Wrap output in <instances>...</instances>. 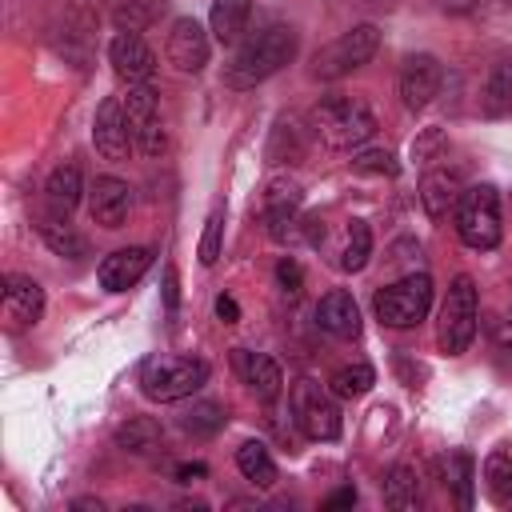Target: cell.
I'll list each match as a JSON object with an SVG mask.
<instances>
[{
  "mask_svg": "<svg viewBox=\"0 0 512 512\" xmlns=\"http://www.w3.org/2000/svg\"><path fill=\"white\" fill-rule=\"evenodd\" d=\"M480 108L484 116L500 120V116H512V56H500L488 76H484V88H480Z\"/></svg>",
  "mask_w": 512,
  "mask_h": 512,
  "instance_id": "d6986e66",
  "label": "cell"
},
{
  "mask_svg": "<svg viewBox=\"0 0 512 512\" xmlns=\"http://www.w3.org/2000/svg\"><path fill=\"white\" fill-rule=\"evenodd\" d=\"M276 280H280V288H284L288 296H296V292H300V284H304V276H300V264H296L292 256H284V260L276 264Z\"/></svg>",
  "mask_w": 512,
  "mask_h": 512,
  "instance_id": "d590c367",
  "label": "cell"
},
{
  "mask_svg": "<svg viewBox=\"0 0 512 512\" xmlns=\"http://www.w3.org/2000/svg\"><path fill=\"white\" fill-rule=\"evenodd\" d=\"M308 124H312V132L328 148H360L376 132V116L368 112L364 100H352V96H324V100H316L312 112H308Z\"/></svg>",
  "mask_w": 512,
  "mask_h": 512,
  "instance_id": "7a4b0ae2",
  "label": "cell"
},
{
  "mask_svg": "<svg viewBox=\"0 0 512 512\" xmlns=\"http://www.w3.org/2000/svg\"><path fill=\"white\" fill-rule=\"evenodd\" d=\"M444 4H448V8H472L476 0H444Z\"/></svg>",
  "mask_w": 512,
  "mask_h": 512,
  "instance_id": "7bdbcfd3",
  "label": "cell"
},
{
  "mask_svg": "<svg viewBox=\"0 0 512 512\" xmlns=\"http://www.w3.org/2000/svg\"><path fill=\"white\" fill-rule=\"evenodd\" d=\"M80 192H84V180H80V168H76V164H56V168L48 172L44 200H48L52 216H68V212L80 204Z\"/></svg>",
  "mask_w": 512,
  "mask_h": 512,
  "instance_id": "ffe728a7",
  "label": "cell"
},
{
  "mask_svg": "<svg viewBox=\"0 0 512 512\" xmlns=\"http://www.w3.org/2000/svg\"><path fill=\"white\" fill-rule=\"evenodd\" d=\"M204 476V464H184V468H176V480L180 484H192V480H200Z\"/></svg>",
  "mask_w": 512,
  "mask_h": 512,
  "instance_id": "ab89813d",
  "label": "cell"
},
{
  "mask_svg": "<svg viewBox=\"0 0 512 512\" xmlns=\"http://www.w3.org/2000/svg\"><path fill=\"white\" fill-rule=\"evenodd\" d=\"M304 188L292 176H272L264 188V208H300Z\"/></svg>",
  "mask_w": 512,
  "mask_h": 512,
  "instance_id": "e575fe53",
  "label": "cell"
},
{
  "mask_svg": "<svg viewBox=\"0 0 512 512\" xmlns=\"http://www.w3.org/2000/svg\"><path fill=\"white\" fill-rule=\"evenodd\" d=\"M436 476L440 484L460 500V508H472V480H476V464L468 452H448L436 460Z\"/></svg>",
  "mask_w": 512,
  "mask_h": 512,
  "instance_id": "603a6c76",
  "label": "cell"
},
{
  "mask_svg": "<svg viewBox=\"0 0 512 512\" xmlns=\"http://www.w3.org/2000/svg\"><path fill=\"white\" fill-rule=\"evenodd\" d=\"M296 48H300V36H296L292 24H268V28L252 32V36L236 48L232 64L224 68V80H228L232 88H256L260 80L276 76V72L296 56Z\"/></svg>",
  "mask_w": 512,
  "mask_h": 512,
  "instance_id": "6da1fadb",
  "label": "cell"
},
{
  "mask_svg": "<svg viewBox=\"0 0 512 512\" xmlns=\"http://www.w3.org/2000/svg\"><path fill=\"white\" fill-rule=\"evenodd\" d=\"M460 192H464V180H460V172L448 168V164H444V168H428L424 180H420V204H424V212H428L432 220H444V216L456 208Z\"/></svg>",
  "mask_w": 512,
  "mask_h": 512,
  "instance_id": "ac0fdd59",
  "label": "cell"
},
{
  "mask_svg": "<svg viewBox=\"0 0 512 512\" xmlns=\"http://www.w3.org/2000/svg\"><path fill=\"white\" fill-rule=\"evenodd\" d=\"M484 488L496 504L512 508V444H500L496 452H488L484 460Z\"/></svg>",
  "mask_w": 512,
  "mask_h": 512,
  "instance_id": "4316f807",
  "label": "cell"
},
{
  "mask_svg": "<svg viewBox=\"0 0 512 512\" xmlns=\"http://www.w3.org/2000/svg\"><path fill=\"white\" fill-rule=\"evenodd\" d=\"M288 408H292L296 428H300L308 440H336L340 428H344L336 400H332L316 380H296L292 392H288Z\"/></svg>",
  "mask_w": 512,
  "mask_h": 512,
  "instance_id": "ba28073f",
  "label": "cell"
},
{
  "mask_svg": "<svg viewBox=\"0 0 512 512\" xmlns=\"http://www.w3.org/2000/svg\"><path fill=\"white\" fill-rule=\"evenodd\" d=\"M132 212V184L120 176H96L88 188V216L100 228H120Z\"/></svg>",
  "mask_w": 512,
  "mask_h": 512,
  "instance_id": "4fadbf2b",
  "label": "cell"
},
{
  "mask_svg": "<svg viewBox=\"0 0 512 512\" xmlns=\"http://www.w3.org/2000/svg\"><path fill=\"white\" fill-rule=\"evenodd\" d=\"M108 64L124 84H148L156 72V56L140 40V32H116L108 40Z\"/></svg>",
  "mask_w": 512,
  "mask_h": 512,
  "instance_id": "7c38bea8",
  "label": "cell"
},
{
  "mask_svg": "<svg viewBox=\"0 0 512 512\" xmlns=\"http://www.w3.org/2000/svg\"><path fill=\"white\" fill-rule=\"evenodd\" d=\"M216 316H220L224 324H236V320H240V304L224 292V296H216Z\"/></svg>",
  "mask_w": 512,
  "mask_h": 512,
  "instance_id": "8d00e7d4",
  "label": "cell"
},
{
  "mask_svg": "<svg viewBox=\"0 0 512 512\" xmlns=\"http://www.w3.org/2000/svg\"><path fill=\"white\" fill-rule=\"evenodd\" d=\"M148 268H152V248L132 244V248H116L112 256H104L96 268V280L104 292H128Z\"/></svg>",
  "mask_w": 512,
  "mask_h": 512,
  "instance_id": "9a60e30c",
  "label": "cell"
},
{
  "mask_svg": "<svg viewBox=\"0 0 512 512\" xmlns=\"http://www.w3.org/2000/svg\"><path fill=\"white\" fill-rule=\"evenodd\" d=\"M220 248H224V208L216 204L204 220V236H200V264H216L220 260Z\"/></svg>",
  "mask_w": 512,
  "mask_h": 512,
  "instance_id": "836d02e7",
  "label": "cell"
},
{
  "mask_svg": "<svg viewBox=\"0 0 512 512\" xmlns=\"http://www.w3.org/2000/svg\"><path fill=\"white\" fill-rule=\"evenodd\" d=\"M236 468H240V476L252 480L256 488H272V484H276V460H272V452H268L260 440H244V444L236 448Z\"/></svg>",
  "mask_w": 512,
  "mask_h": 512,
  "instance_id": "484cf974",
  "label": "cell"
},
{
  "mask_svg": "<svg viewBox=\"0 0 512 512\" xmlns=\"http://www.w3.org/2000/svg\"><path fill=\"white\" fill-rule=\"evenodd\" d=\"M304 152H308V144H304V128H300L296 120L280 116L276 128H272V136H268V160H272V164H300Z\"/></svg>",
  "mask_w": 512,
  "mask_h": 512,
  "instance_id": "d4e9b609",
  "label": "cell"
},
{
  "mask_svg": "<svg viewBox=\"0 0 512 512\" xmlns=\"http://www.w3.org/2000/svg\"><path fill=\"white\" fill-rule=\"evenodd\" d=\"M72 508H104L100 500H72Z\"/></svg>",
  "mask_w": 512,
  "mask_h": 512,
  "instance_id": "b9f144b4",
  "label": "cell"
},
{
  "mask_svg": "<svg viewBox=\"0 0 512 512\" xmlns=\"http://www.w3.org/2000/svg\"><path fill=\"white\" fill-rule=\"evenodd\" d=\"M164 304H168V312H176V304H180V292H176V268H164Z\"/></svg>",
  "mask_w": 512,
  "mask_h": 512,
  "instance_id": "74e56055",
  "label": "cell"
},
{
  "mask_svg": "<svg viewBox=\"0 0 512 512\" xmlns=\"http://www.w3.org/2000/svg\"><path fill=\"white\" fill-rule=\"evenodd\" d=\"M92 144L104 160H124L132 144V128H128V112H124V100L120 96H108L100 100L96 108V120H92Z\"/></svg>",
  "mask_w": 512,
  "mask_h": 512,
  "instance_id": "8fae6325",
  "label": "cell"
},
{
  "mask_svg": "<svg viewBox=\"0 0 512 512\" xmlns=\"http://www.w3.org/2000/svg\"><path fill=\"white\" fill-rule=\"evenodd\" d=\"M440 84H444V68H440V60H436L432 52H412V56H404L396 88H400V104H404L408 112H424V108L436 100Z\"/></svg>",
  "mask_w": 512,
  "mask_h": 512,
  "instance_id": "9c48e42d",
  "label": "cell"
},
{
  "mask_svg": "<svg viewBox=\"0 0 512 512\" xmlns=\"http://www.w3.org/2000/svg\"><path fill=\"white\" fill-rule=\"evenodd\" d=\"M496 340H500V344H512V312H508L504 320H496Z\"/></svg>",
  "mask_w": 512,
  "mask_h": 512,
  "instance_id": "60d3db41",
  "label": "cell"
},
{
  "mask_svg": "<svg viewBox=\"0 0 512 512\" xmlns=\"http://www.w3.org/2000/svg\"><path fill=\"white\" fill-rule=\"evenodd\" d=\"M372 308H376V320L388 324V328H416L432 308V276L428 272H408L396 284L376 288Z\"/></svg>",
  "mask_w": 512,
  "mask_h": 512,
  "instance_id": "8992f818",
  "label": "cell"
},
{
  "mask_svg": "<svg viewBox=\"0 0 512 512\" xmlns=\"http://www.w3.org/2000/svg\"><path fill=\"white\" fill-rule=\"evenodd\" d=\"M328 384H332V396L352 400V396H364L376 384V372H372V364H344V368L332 372Z\"/></svg>",
  "mask_w": 512,
  "mask_h": 512,
  "instance_id": "1f68e13d",
  "label": "cell"
},
{
  "mask_svg": "<svg viewBox=\"0 0 512 512\" xmlns=\"http://www.w3.org/2000/svg\"><path fill=\"white\" fill-rule=\"evenodd\" d=\"M224 424H228V412H224V404H220V400H196V404L180 416V428H184L188 436H196V440L216 436Z\"/></svg>",
  "mask_w": 512,
  "mask_h": 512,
  "instance_id": "f1b7e54d",
  "label": "cell"
},
{
  "mask_svg": "<svg viewBox=\"0 0 512 512\" xmlns=\"http://www.w3.org/2000/svg\"><path fill=\"white\" fill-rule=\"evenodd\" d=\"M44 316V288L32 276H4V324L28 332Z\"/></svg>",
  "mask_w": 512,
  "mask_h": 512,
  "instance_id": "5bb4252c",
  "label": "cell"
},
{
  "mask_svg": "<svg viewBox=\"0 0 512 512\" xmlns=\"http://www.w3.org/2000/svg\"><path fill=\"white\" fill-rule=\"evenodd\" d=\"M40 236H44V244H48L56 256H68V260L88 256V240H84L64 216H44V220H40Z\"/></svg>",
  "mask_w": 512,
  "mask_h": 512,
  "instance_id": "83f0119b",
  "label": "cell"
},
{
  "mask_svg": "<svg viewBox=\"0 0 512 512\" xmlns=\"http://www.w3.org/2000/svg\"><path fill=\"white\" fill-rule=\"evenodd\" d=\"M508 4H512V0H508Z\"/></svg>",
  "mask_w": 512,
  "mask_h": 512,
  "instance_id": "ee69618b",
  "label": "cell"
},
{
  "mask_svg": "<svg viewBox=\"0 0 512 512\" xmlns=\"http://www.w3.org/2000/svg\"><path fill=\"white\" fill-rule=\"evenodd\" d=\"M368 256H372V232H368V224L364 220H352L348 228H344V244H340V268L344 272H360L364 264H368Z\"/></svg>",
  "mask_w": 512,
  "mask_h": 512,
  "instance_id": "f546056e",
  "label": "cell"
},
{
  "mask_svg": "<svg viewBox=\"0 0 512 512\" xmlns=\"http://www.w3.org/2000/svg\"><path fill=\"white\" fill-rule=\"evenodd\" d=\"M248 16H252V0H212L208 28L220 44H236L248 32Z\"/></svg>",
  "mask_w": 512,
  "mask_h": 512,
  "instance_id": "44dd1931",
  "label": "cell"
},
{
  "mask_svg": "<svg viewBox=\"0 0 512 512\" xmlns=\"http://www.w3.org/2000/svg\"><path fill=\"white\" fill-rule=\"evenodd\" d=\"M160 444H164V432L152 416H132L116 428V448L128 456H152V452H160Z\"/></svg>",
  "mask_w": 512,
  "mask_h": 512,
  "instance_id": "7402d4cb",
  "label": "cell"
},
{
  "mask_svg": "<svg viewBox=\"0 0 512 512\" xmlns=\"http://www.w3.org/2000/svg\"><path fill=\"white\" fill-rule=\"evenodd\" d=\"M476 320H480V292L472 276H456L448 284V296L440 304V320H436V344L444 356H460L468 352L472 336H476Z\"/></svg>",
  "mask_w": 512,
  "mask_h": 512,
  "instance_id": "3957f363",
  "label": "cell"
},
{
  "mask_svg": "<svg viewBox=\"0 0 512 512\" xmlns=\"http://www.w3.org/2000/svg\"><path fill=\"white\" fill-rule=\"evenodd\" d=\"M160 12H164V0H124V4H116L112 24L120 32H144Z\"/></svg>",
  "mask_w": 512,
  "mask_h": 512,
  "instance_id": "4dcf8cb0",
  "label": "cell"
},
{
  "mask_svg": "<svg viewBox=\"0 0 512 512\" xmlns=\"http://www.w3.org/2000/svg\"><path fill=\"white\" fill-rule=\"evenodd\" d=\"M420 472L412 464H392L384 472V504L388 508H420Z\"/></svg>",
  "mask_w": 512,
  "mask_h": 512,
  "instance_id": "cb8c5ba5",
  "label": "cell"
},
{
  "mask_svg": "<svg viewBox=\"0 0 512 512\" xmlns=\"http://www.w3.org/2000/svg\"><path fill=\"white\" fill-rule=\"evenodd\" d=\"M316 324H320L328 336H336V340H356V336H360V308H356L352 292L332 288L328 296H320V304H316Z\"/></svg>",
  "mask_w": 512,
  "mask_h": 512,
  "instance_id": "e0dca14e",
  "label": "cell"
},
{
  "mask_svg": "<svg viewBox=\"0 0 512 512\" xmlns=\"http://www.w3.org/2000/svg\"><path fill=\"white\" fill-rule=\"evenodd\" d=\"M208 52H212V44H208V32L200 28V20H192V16L172 20L168 40H164V56H168V64H172L176 72H184V76L204 72Z\"/></svg>",
  "mask_w": 512,
  "mask_h": 512,
  "instance_id": "30bf717a",
  "label": "cell"
},
{
  "mask_svg": "<svg viewBox=\"0 0 512 512\" xmlns=\"http://www.w3.org/2000/svg\"><path fill=\"white\" fill-rule=\"evenodd\" d=\"M352 172H360V176H396L400 164L388 148H360L352 156Z\"/></svg>",
  "mask_w": 512,
  "mask_h": 512,
  "instance_id": "d6a6232c",
  "label": "cell"
},
{
  "mask_svg": "<svg viewBox=\"0 0 512 512\" xmlns=\"http://www.w3.org/2000/svg\"><path fill=\"white\" fill-rule=\"evenodd\" d=\"M348 504H356V488H340L324 500V508H348Z\"/></svg>",
  "mask_w": 512,
  "mask_h": 512,
  "instance_id": "f35d334b",
  "label": "cell"
},
{
  "mask_svg": "<svg viewBox=\"0 0 512 512\" xmlns=\"http://www.w3.org/2000/svg\"><path fill=\"white\" fill-rule=\"evenodd\" d=\"M380 48V28L376 24H352L312 56V76L316 80H340L356 68H364Z\"/></svg>",
  "mask_w": 512,
  "mask_h": 512,
  "instance_id": "52a82bcc",
  "label": "cell"
},
{
  "mask_svg": "<svg viewBox=\"0 0 512 512\" xmlns=\"http://www.w3.org/2000/svg\"><path fill=\"white\" fill-rule=\"evenodd\" d=\"M232 368H236V376H240L260 400H268V404L284 392V372H280V364H276L268 352L236 348V352H232Z\"/></svg>",
  "mask_w": 512,
  "mask_h": 512,
  "instance_id": "2e32d148",
  "label": "cell"
},
{
  "mask_svg": "<svg viewBox=\"0 0 512 512\" xmlns=\"http://www.w3.org/2000/svg\"><path fill=\"white\" fill-rule=\"evenodd\" d=\"M208 380V364L200 356H148L140 364V388L148 400L172 404L200 392Z\"/></svg>",
  "mask_w": 512,
  "mask_h": 512,
  "instance_id": "5b68a950",
  "label": "cell"
},
{
  "mask_svg": "<svg viewBox=\"0 0 512 512\" xmlns=\"http://www.w3.org/2000/svg\"><path fill=\"white\" fill-rule=\"evenodd\" d=\"M452 216H456V236L472 252H492L500 244V192L492 184H468Z\"/></svg>",
  "mask_w": 512,
  "mask_h": 512,
  "instance_id": "277c9868",
  "label": "cell"
}]
</instances>
